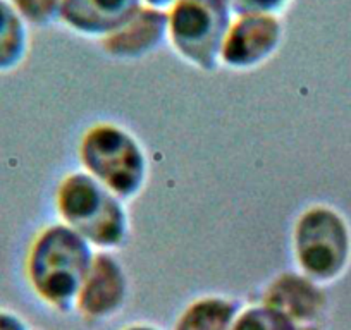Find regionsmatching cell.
<instances>
[{
  "instance_id": "cell-5",
  "label": "cell",
  "mask_w": 351,
  "mask_h": 330,
  "mask_svg": "<svg viewBox=\"0 0 351 330\" xmlns=\"http://www.w3.org/2000/svg\"><path fill=\"white\" fill-rule=\"evenodd\" d=\"M295 246L296 258L310 277H334L348 253L343 222L324 208L310 210L296 225Z\"/></svg>"
},
{
  "instance_id": "cell-11",
  "label": "cell",
  "mask_w": 351,
  "mask_h": 330,
  "mask_svg": "<svg viewBox=\"0 0 351 330\" xmlns=\"http://www.w3.org/2000/svg\"><path fill=\"white\" fill-rule=\"evenodd\" d=\"M28 52V28L11 0H0V73L16 69Z\"/></svg>"
},
{
  "instance_id": "cell-7",
  "label": "cell",
  "mask_w": 351,
  "mask_h": 330,
  "mask_svg": "<svg viewBox=\"0 0 351 330\" xmlns=\"http://www.w3.org/2000/svg\"><path fill=\"white\" fill-rule=\"evenodd\" d=\"M143 8V0H64L60 18L74 31L110 36Z\"/></svg>"
},
{
  "instance_id": "cell-12",
  "label": "cell",
  "mask_w": 351,
  "mask_h": 330,
  "mask_svg": "<svg viewBox=\"0 0 351 330\" xmlns=\"http://www.w3.org/2000/svg\"><path fill=\"white\" fill-rule=\"evenodd\" d=\"M238 312V301L221 298L200 299L181 315L174 330H231Z\"/></svg>"
},
{
  "instance_id": "cell-6",
  "label": "cell",
  "mask_w": 351,
  "mask_h": 330,
  "mask_svg": "<svg viewBox=\"0 0 351 330\" xmlns=\"http://www.w3.org/2000/svg\"><path fill=\"white\" fill-rule=\"evenodd\" d=\"M281 35V23L276 16H241L229 29L221 59L236 69L253 67L276 52Z\"/></svg>"
},
{
  "instance_id": "cell-14",
  "label": "cell",
  "mask_w": 351,
  "mask_h": 330,
  "mask_svg": "<svg viewBox=\"0 0 351 330\" xmlns=\"http://www.w3.org/2000/svg\"><path fill=\"white\" fill-rule=\"evenodd\" d=\"M23 19L33 25H49L60 16L64 0H11Z\"/></svg>"
},
{
  "instance_id": "cell-15",
  "label": "cell",
  "mask_w": 351,
  "mask_h": 330,
  "mask_svg": "<svg viewBox=\"0 0 351 330\" xmlns=\"http://www.w3.org/2000/svg\"><path fill=\"white\" fill-rule=\"evenodd\" d=\"M289 0H229L231 11L241 16H274Z\"/></svg>"
},
{
  "instance_id": "cell-2",
  "label": "cell",
  "mask_w": 351,
  "mask_h": 330,
  "mask_svg": "<svg viewBox=\"0 0 351 330\" xmlns=\"http://www.w3.org/2000/svg\"><path fill=\"white\" fill-rule=\"evenodd\" d=\"M167 14L174 49L200 69H214L232 26L229 0H178Z\"/></svg>"
},
{
  "instance_id": "cell-1",
  "label": "cell",
  "mask_w": 351,
  "mask_h": 330,
  "mask_svg": "<svg viewBox=\"0 0 351 330\" xmlns=\"http://www.w3.org/2000/svg\"><path fill=\"white\" fill-rule=\"evenodd\" d=\"M92 251L71 227L47 229L32 246L28 279L43 301L69 309L92 268Z\"/></svg>"
},
{
  "instance_id": "cell-13",
  "label": "cell",
  "mask_w": 351,
  "mask_h": 330,
  "mask_svg": "<svg viewBox=\"0 0 351 330\" xmlns=\"http://www.w3.org/2000/svg\"><path fill=\"white\" fill-rule=\"evenodd\" d=\"M231 330H296L291 318L271 306H255L236 316Z\"/></svg>"
},
{
  "instance_id": "cell-3",
  "label": "cell",
  "mask_w": 351,
  "mask_h": 330,
  "mask_svg": "<svg viewBox=\"0 0 351 330\" xmlns=\"http://www.w3.org/2000/svg\"><path fill=\"white\" fill-rule=\"evenodd\" d=\"M59 210L73 231L110 248L126 236V214L112 193L84 174L67 177L59 191Z\"/></svg>"
},
{
  "instance_id": "cell-8",
  "label": "cell",
  "mask_w": 351,
  "mask_h": 330,
  "mask_svg": "<svg viewBox=\"0 0 351 330\" xmlns=\"http://www.w3.org/2000/svg\"><path fill=\"white\" fill-rule=\"evenodd\" d=\"M124 298L126 279L123 268L107 255L97 257L77 296V306L83 315L106 318L123 306Z\"/></svg>"
},
{
  "instance_id": "cell-4",
  "label": "cell",
  "mask_w": 351,
  "mask_h": 330,
  "mask_svg": "<svg viewBox=\"0 0 351 330\" xmlns=\"http://www.w3.org/2000/svg\"><path fill=\"white\" fill-rule=\"evenodd\" d=\"M86 169L110 193L131 198L145 177V158L131 136L112 126H100L86 134L81 148Z\"/></svg>"
},
{
  "instance_id": "cell-18",
  "label": "cell",
  "mask_w": 351,
  "mask_h": 330,
  "mask_svg": "<svg viewBox=\"0 0 351 330\" xmlns=\"http://www.w3.org/2000/svg\"><path fill=\"white\" fill-rule=\"evenodd\" d=\"M126 330H157V329H152V327H147V325H136V327H130V329Z\"/></svg>"
},
{
  "instance_id": "cell-10",
  "label": "cell",
  "mask_w": 351,
  "mask_h": 330,
  "mask_svg": "<svg viewBox=\"0 0 351 330\" xmlns=\"http://www.w3.org/2000/svg\"><path fill=\"white\" fill-rule=\"evenodd\" d=\"M263 305L278 309L279 313L288 318L295 320H310L317 313L320 306L319 292L312 284L302 277L293 274H286L279 277L265 292Z\"/></svg>"
},
{
  "instance_id": "cell-16",
  "label": "cell",
  "mask_w": 351,
  "mask_h": 330,
  "mask_svg": "<svg viewBox=\"0 0 351 330\" xmlns=\"http://www.w3.org/2000/svg\"><path fill=\"white\" fill-rule=\"evenodd\" d=\"M0 330H32L25 318L9 309H0Z\"/></svg>"
},
{
  "instance_id": "cell-17",
  "label": "cell",
  "mask_w": 351,
  "mask_h": 330,
  "mask_svg": "<svg viewBox=\"0 0 351 330\" xmlns=\"http://www.w3.org/2000/svg\"><path fill=\"white\" fill-rule=\"evenodd\" d=\"M143 2H147L148 8L158 9V11H167V9H171L178 0H143Z\"/></svg>"
},
{
  "instance_id": "cell-9",
  "label": "cell",
  "mask_w": 351,
  "mask_h": 330,
  "mask_svg": "<svg viewBox=\"0 0 351 330\" xmlns=\"http://www.w3.org/2000/svg\"><path fill=\"white\" fill-rule=\"evenodd\" d=\"M169 36V14L154 8H141V11L104 40V47L114 57L134 59L154 52Z\"/></svg>"
}]
</instances>
